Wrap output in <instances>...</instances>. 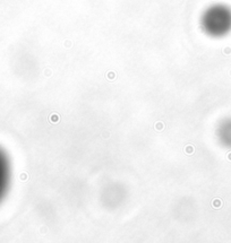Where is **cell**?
I'll return each mask as SVG.
<instances>
[{
  "instance_id": "obj_1",
  "label": "cell",
  "mask_w": 231,
  "mask_h": 243,
  "mask_svg": "<svg viewBox=\"0 0 231 243\" xmlns=\"http://www.w3.org/2000/svg\"><path fill=\"white\" fill-rule=\"evenodd\" d=\"M10 162L7 154L0 148V201L6 196L10 183Z\"/></svg>"
},
{
  "instance_id": "obj_2",
  "label": "cell",
  "mask_w": 231,
  "mask_h": 243,
  "mask_svg": "<svg viewBox=\"0 0 231 243\" xmlns=\"http://www.w3.org/2000/svg\"><path fill=\"white\" fill-rule=\"evenodd\" d=\"M224 134H223V140L227 145L231 146V122L224 127Z\"/></svg>"
}]
</instances>
